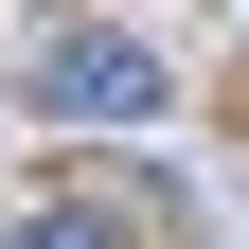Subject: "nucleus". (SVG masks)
<instances>
[{"label":"nucleus","instance_id":"2","mask_svg":"<svg viewBox=\"0 0 249 249\" xmlns=\"http://www.w3.org/2000/svg\"><path fill=\"white\" fill-rule=\"evenodd\" d=\"M18 249H124V231H107V213H36Z\"/></svg>","mask_w":249,"mask_h":249},{"label":"nucleus","instance_id":"1","mask_svg":"<svg viewBox=\"0 0 249 249\" xmlns=\"http://www.w3.org/2000/svg\"><path fill=\"white\" fill-rule=\"evenodd\" d=\"M36 107L53 124H160V53L142 36H53L36 53Z\"/></svg>","mask_w":249,"mask_h":249}]
</instances>
